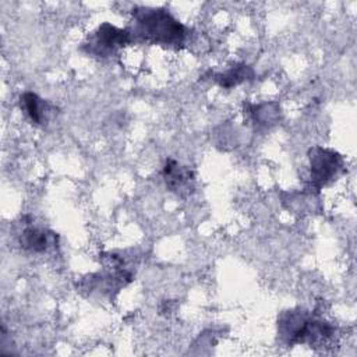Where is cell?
I'll use <instances>...</instances> for the list:
<instances>
[{
  "label": "cell",
  "instance_id": "obj_1",
  "mask_svg": "<svg viewBox=\"0 0 357 357\" xmlns=\"http://www.w3.org/2000/svg\"><path fill=\"white\" fill-rule=\"evenodd\" d=\"M134 32L144 40L159 45H181L185 28L166 10L141 8L135 13Z\"/></svg>",
  "mask_w": 357,
  "mask_h": 357
},
{
  "label": "cell",
  "instance_id": "obj_2",
  "mask_svg": "<svg viewBox=\"0 0 357 357\" xmlns=\"http://www.w3.org/2000/svg\"><path fill=\"white\" fill-rule=\"evenodd\" d=\"M130 42V32L119 29L107 22L102 24L98 31L89 38L88 50L98 56H110L119 47Z\"/></svg>",
  "mask_w": 357,
  "mask_h": 357
},
{
  "label": "cell",
  "instance_id": "obj_3",
  "mask_svg": "<svg viewBox=\"0 0 357 357\" xmlns=\"http://www.w3.org/2000/svg\"><path fill=\"white\" fill-rule=\"evenodd\" d=\"M310 160L312 183L318 187L332 180V177H335L342 167V158L336 152L322 148L311 149Z\"/></svg>",
  "mask_w": 357,
  "mask_h": 357
},
{
  "label": "cell",
  "instance_id": "obj_4",
  "mask_svg": "<svg viewBox=\"0 0 357 357\" xmlns=\"http://www.w3.org/2000/svg\"><path fill=\"white\" fill-rule=\"evenodd\" d=\"M166 187L177 195H188L194 190V173L187 166H180L176 160L169 159L163 167Z\"/></svg>",
  "mask_w": 357,
  "mask_h": 357
},
{
  "label": "cell",
  "instance_id": "obj_5",
  "mask_svg": "<svg viewBox=\"0 0 357 357\" xmlns=\"http://www.w3.org/2000/svg\"><path fill=\"white\" fill-rule=\"evenodd\" d=\"M20 243L25 250L32 252H43L54 244V234L39 227H25L20 236Z\"/></svg>",
  "mask_w": 357,
  "mask_h": 357
},
{
  "label": "cell",
  "instance_id": "obj_6",
  "mask_svg": "<svg viewBox=\"0 0 357 357\" xmlns=\"http://www.w3.org/2000/svg\"><path fill=\"white\" fill-rule=\"evenodd\" d=\"M21 109H24L26 116L35 124H45L47 120V106L45 100L33 92H25L21 95Z\"/></svg>",
  "mask_w": 357,
  "mask_h": 357
},
{
  "label": "cell",
  "instance_id": "obj_7",
  "mask_svg": "<svg viewBox=\"0 0 357 357\" xmlns=\"http://www.w3.org/2000/svg\"><path fill=\"white\" fill-rule=\"evenodd\" d=\"M248 74L251 75V70L247 66H236L231 70H229L226 74L219 75V81L223 86H233L241 81H244Z\"/></svg>",
  "mask_w": 357,
  "mask_h": 357
}]
</instances>
